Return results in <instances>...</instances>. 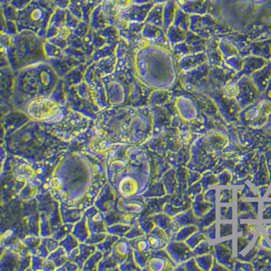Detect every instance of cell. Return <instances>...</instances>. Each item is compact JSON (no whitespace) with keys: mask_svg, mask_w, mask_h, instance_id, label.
<instances>
[{"mask_svg":"<svg viewBox=\"0 0 271 271\" xmlns=\"http://www.w3.org/2000/svg\"><path fill=\"white\" fill-rule=\"evenodd\" d=\"M65 90L63 79L49 61L42 62L17 71L14 78L12 101L23 111L26 104L41 97H52ZM56 100V99H55Z\"/></svg>","mask_w":271,"mask_h":271,"instance_id":"6da1fadb","label":"cell"},{"mask_svg":"<svg viewBox=\"0 0 271 271\" xmlns=\"http://www.w3.org/2000/svg\"><path fill=\"white\" fill-rule=\"evenodd\" d=\"M8 40L5 44V49L12 70L18 71L47 61L45 39L31 32L22 31L8 36Z\"/></svg>","mask_w":271,"mask_h":271,"instance_id":"7a4b0ae2","label":"cell"},{"mask_svg":"<svg viewBox=\"0 0 271 271\" xmlns=\"http://www.w3.org/2000/svg\"><path fill=\"white\" fill-rule=\"evenodd\" d=\"M54 6L47 0H31L15 14L17 33L29 31L45 39Z\"/></svg>","mask_w":271,"mask_h":271,"instance_id":"3957f363","label":"cell"},{"mask_svg":"<svg viewBox=\"0 0 271 271\" xmlns=\"http://www.w3.org/2000/svg\"><path fill=\"white\" fill-rule=\"evenodd\" d=\"M68 108L52 97H41L28 102L23 112L35 121L53 124L65 118Z\"/></svg>","mask_w":271,"mask_h":271,"instance_id":"277c9868","label":"cell"}]
</instances>
